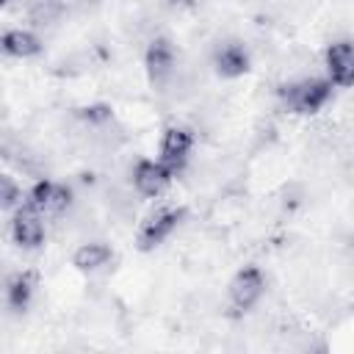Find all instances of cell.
I'll list each match as a JSON object with an SVG mask.
<instances>
[{"mask_svg": "<svg viewBox=\"0 0 354 354\" xmlns=\"http://www.w3.org/2000/svg\"><path fill=\"white\" fill-rule=\"evenodd\" d=\"M329 97H332L329 77H301L279 88V100L293 113H315L329 102Z\"/></svg>", "mask_w": 354, "mask_h": 354, "instance_id": "6da1fadb", "label": "cell"}, {"mask_svg": "<svg viewBox=\"0 0 354 354\" xmlns=\"http://www.w3.org/2000/svg\"><path fill=\"white\" fill-rule=\"evenodd\" d=\"M144 66H147V77L149 83L163 91L174 75H177V53H174V44L166 39V36H152L147 50H144Z\"/></svg>", "mask_w": 354, "mask_h": 354, "instance_id": "7a4b0ae2", "label": "cell"}, {"mask_svg": "<svg viewBox=\"0 0 354 354\" xmlns=\"http://www.w3.org/2000/svg\"><path fill=\"white\" fill-rule=\"evenodd\" d=\"M263 290H266V277H263V271H260L257 266H243V268L230 279L227 296H230L232 310L249 313V310L263 299Z\"/></svg>", "mask_w": 354, "mask_h": 354, "instance_id": "3957f363", "label": "cell"}, {"mask_svg": "<svg viewBox=\"0 0 354 354\" xmlns=\"http://www.w3.org/2000/svg\"><path fill=\"white\" fill-rule=\"evenodd\" d=\"M180 218H183V210H180V207H160V210L149 213V216L141 221L138 235H136L138 249H141V252H149V249L160 246V243L177 230Z\"/></svg>", "mask_w": 354, "mask_h": 354, "instance_id": "277c9868", "label": "cell"}, {"mask_svg": "<svg viewBox=\"0 0 354 354\" xmlns=\"http://www.w3.org/2000/svg\"><path fill=\"white\" fill-rule=\"evenodd\" d=\"M41 210L30 202H22L11 216V241L19 249H39L44 243V221Z\"/></svg>", "mask_w": 354, "mask_h": 354, "instance_id": "5b68a950", "label": "cell"}, {"mask_svg": "<svg viewBox=\"0 0 354 354\" xmlns=\"http://www.w3.org/2000/svg\"><path fill=\"white\" fill-rule=\"evenodd\" d=\"M191 147H194V136L188 127L183 124H169L160 136V163L166 169H171L174 174L188 163V155H191Z\"/></svg>", "mask_w": 354, "mask_h": 354, "instance_id": "8992f818", "label": "cell"}, {"mask_svg": "<svg viewBox=\"0 0 354 354\" xmlns=\"http://www.w3.org/2000/svg\"><path fill=\"white\" fill-rule=\"evenodd\" d=\"M326 77L337 88L354 86V41L337 39L326 47Z\"/></svg>", "mask_w": 354, "mask_h": 354, "instance_id": "52a82bcc", "label": "cell"}, {"mask_svg": "<svg viewBox=\"0 0 354 354\" xmlns=\"http://www.w3.org/2000/svg\"><path fill=\"white\" fill-rule=\"evenodd\" d=\"M171 177H174V171L166 169L160 160L144 158V160H138L136 169H133V188H136L141 196L155 199V196H160V194L169 188Z\"/></svg>", "mask_w": 354, "mask_h": 354, "instance_id": "ba28073f", "label": "cell"}, {"mask_svg": "<svg viewBox=\"0 0 354 354\" xmlns=\"http://www.w3.org/2000/svg\"><path fill=\"white\" fill-rule=\"evenodd\" d=\"M252 66V58H249V50L243 41L238 39H227V41H218V47L213 50V69L216 75L221 77H241L246 75Z\"/></svg>", "mask_w": 354, "mask_h": 354, "instance_id": "9c48e42d", "label": "cell"}, {"mask_svg": "<svg viewBox=\"0 0 354 354\" xmlns=\"http://www.w3.org/2000/svg\"><path fill=\"white\" fill-rule=\"evenodd\" d=\"M36 290V274L33 271H14L6 279V304L11 313H25Z\"/></svg>", "mask_w": 354, "mask_h": 354, "instance_id": "30bf717a", "label": "cell"}, {"mask_svg": "<svg viewBox=\"0 0 354 354\" xmlns=\"http://www.w3.org/2000/svg\"><path fill=\"white\" fill-rule=\"evenodd\" d=\"M111 257H113V252H111L108 243H102V241H86V243H80L75 249L72 266L80 268V271H97V268L108 266Z\"/></svg>", "mask_w": 354, "mask_h": 354, "instance_id": "8fae6325", "label": "cell"}, {"mask_svg": "<svg viewBox=\"0 0 354 354\" xmlns=\"http://www.w3.org/2000/svg\"><path fill=\"white\" fill-rule=\"evenodd\" d=\"M3 53L11 58H33L41 53V39L30 30H6L3 33Z\"/></svg>", "mask_w": 354, "mask_h": 354, "instance_id": "7c38bea8", "label": "cell"}, {"mask_svg": "<svg viewBox=\"0 0 354 354\" xmlns=\"http://www.w3.org/2000/svg\"><path fill=\"white\" fill-rule=\"evenodd\" d=\"M53 191H55V183L41 177V180H36V183L30 185V191H28V202H30L33 207H39L41 213H47L50 199H53Z\"/></svg>", "mask_w": 354, "mask_h": 354, "instance_id": "4fadbf2b", "label": "cell"}, {"mask_svg": "<svg viewBox=\"0 0 354 354\" xmlns=\"http://www.w3.org/2000/svg\"><path fill=\"white\" fill-rule=\"evenodd\" d=\"M0 205H3V210H17L19 205H22V188L14 183V177H0Z\"/></svg>", "mask_w": 354, "mask_h": 354, "instance_id": "5bb4252c", "label": "cell"}, {"mask_svg": "<svg viewBox=\"0 0 354 354\" xmlns=\"http://www.w3.org/2000/svg\"><path fill=\"white\" fill-rule=\"evenodd\" d=\"M0 3H11V0H0Z\"/></svg>", "mask_w": 354, "mask_h": 354, "instance_id": "9a60e30c", "label": "cell"}]
</instances>
